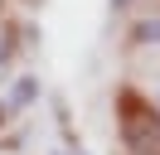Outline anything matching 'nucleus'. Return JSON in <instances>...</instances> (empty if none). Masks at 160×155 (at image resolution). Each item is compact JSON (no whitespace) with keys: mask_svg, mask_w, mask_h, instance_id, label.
Returning a JSON list of instances; mask_svg holds the SVG:
<instances>
[{"mask_svg":"<svg viewBox=\"0 0 160 155\" xmlns=\"http://www.w3.org/2000/svg\"><path fill=\"white\" fill-rule=\"evenodd\" d=\"M34 87H39L34 78H20V82H15V97H10V102H15V107H24V102L34 97Z\"/></svg>","mask_w":160,"mask_h":155,"instance_id":"3","label":"nucleus"},{"mask_svg":"<svg viewBox=\"0 0 160 155\" xmlns=\"http://www.w3.org/2000/svg\"><path fill=\"white\" fill-rule=\"evenodd\" d=\"M117 136L126 155H160V107L126 87L117 97Z\"/></svg>","mask_w":160,"mask_h":155,"instance_id":"1","label":"nucleus"},{"mask_svg":"<svg viewBox=\"0 0 160 155\" xmlns=\"http://www.w3.org/2000/svg\"><path fill=\"white\" fill-rule=\"evenodd\" d=\"M0 58H5V44H0Z\"/></svg>","mask_w":160,"mask_h":155,"instance_id":"6","label":"nucleus"},{"mask_svg":"<svg viewBox=\"0 0 160 155\" xmlns=\"http://www.w3.org/2000/svg\"><path fill=\"white\" fill-rule=\"evenodd\" d=\"M0 121H5V107H0Z\"/></svg>","mask_w":160,"mask_h":155,"instance_id":"5","label":"nucleus"},{"mask_svg":"<svg viewBox=\"0 0 160 155\" xmlns=\"http://www.w3.org/2000/svg\"><path fill=\"white\" fill-rule=\"evenodd\" d=\"M131 44H141V48H155V44H160V15L136 19V24H131Z\"/></svg>","mask_w":160,"mask_h":155,"instance_id":"2","label":"nucleus"},{"mask_svg":"<svg viewBox=\"0 0 160 155\" xmlns=\"http://www.w3.org/2000/svg\"><path fill=\"white\" fill-rule=\"evenodd\" d=\"M155 107H160V87H155Z\"/></svg>","mask_w":160,"mask_h":155,"instance_id":"4","label":"nucleus"}]
</instances>
